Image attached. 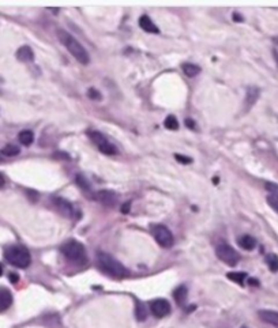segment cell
<instances>
[{
  "label": "cell",
  "instance_id": "obj_1",
  "mask_svg": "<svg viewBox=\"0 0 278 328\" xmlns=\"http://www.w3.org/2000/svg\"><path fill=\"white\" fill-rule=\"evenodd\" d=\"M58 37H59L60 43L66 47L67 51L70 52L71 55L74 56L81 64H87L90 62V56H89L87 51L82 47V44L75 38L74 35H71L68 31L63 30V29H59L58 30Z\"/></svg>",
  "mask_w": 278,
  "mask_h": 328
},
{
  "label": "cell",
  "instance_id": "obj_2",
  "mask_svg": "<svg viewBox=\"0 0 278 328\" xmlns=\"http://www.w3.org/2000/svg\"><path fill=\"white\" fill-rule=\"evenodd\" d=\"M97 264L98 268L110 275V277L125 278L128 275V269L125 268L119 260H116L114 256H110L109 254H105V252H98Z\"/></svg>",
  "mask_w": 278,
  "mask_h": 328
},
{
  "label": "cell",
  "instance_id": "obj_3",
  "mask_svg": "<svg viewBox=\"0 0 278 328\" xmlns=\"http://www.w3.org/2000/svg\"><path fill=\"white\" fill-rule=\"evenodd\" d=\"M4 258L10 264L18 268H28L31 263L29 250L22 245H11L4 250Z\"/></svg>",
  "mask_w": 278,
  "mask_h": 328
},
{
  "label": "cell",
  "instance_id": "obj_4",
  "mask_svg": "<svg viewBox=\"0 0 278 328\" xmlns=\"http://www.w3.org/2000/svg\"><path fill=\"white\" fill-rule=\"evenodd\" d=\"M60 250L64 255V258L68 259L70 262L77 263V264H85L87 262L86 249L79 241L70 240V241L64 242Z\"/></svg>",
  "mask_w": 278,
  "mask_h": 328
},
{
  "label": "cell",
  "instance_id": "obj_5",
  "mask_svg": "<svg viewBox=\"0 0 278 328\" xmlns=\"http://www.w3.org/2000/svg\"><path fill=\"white\" fill-rule=\"evenodd\" d=\"M216 255L221 262L225 263V264H228V266H231V267L236 266L240 260L239 254H237V252H236L231 245L225 244V242H221V244L217 245Z\"/></svg>",
  "mask_w": 278,
  "mask_h": 328
},
{
  "label": "cell",
  "instance_id": "obj_6",
  "mask_svg": "<svg viewBox=\"0 0 278 328\" xmlns=\"http://www.w3.org/2000/svg\"><path fill=\"white\" fill-rule=\"evenodd\" d=\"M152 233H153L154 240L162 248H171L173 245V242H175L172 231L169 230L166 226H164V225H154L152 227Z\"/></svg>",
  "mask_w": 278,
  "mask_h": 328
},
{
  "label": "cell",
  "instance_id": "obj_7",
  "mask_svg": "<svg viewBox=\"0 0 278 328\" xmlns=\"http://www.w3.org/2000/svg\"><path fill=\"white\" fill-rule=\"evenodd\" d=\"M89 137H90L91 141L97 145L98 150H100L102 154H105V156H115V154H118V149H116L115 145H112L102 133L97 132V131H91V132H89Z\"/></svg>",
  "mask_w": 278,
  "mask_h": 328
},
{
  "label": "cell",
  "instance_id": "obj_8",
  "mask_svg": "<svg viewBox=\"0 0 278 328\" xmlns=\"http://www.w3.org/2000/svg\"><path fill=\"white\" fill-rule=\"evenodd\" d=\"M52 203L62 215L67 218H75V207L68 200L63 199V198H52Z\"/></svg>",
  "mask_w": 278,
  "mask_h": 328
},
{
  "label": "cell",
  "instance_id": "obj_9",
  "mask_svg": "<svg viewBox=\"0 0 278 328\" xmlns=\"http://www.w3.org/2000/svg\"><path fill=\"white\" fill-rule=\"evenodd\" d=\"M150 311L156 317H165L171 313V304L164 298H158L150 302Z\"/></svg>",
  "mask_w": 278,
  "mask_h": 328
},
{
  "label": "cell",
  "instance_id": "obj_10",
  "mask_svg": "<svg viewBox=\"0 0 278 328\" xmlns=\"http://www.w3.org/2000/svg\"><path fill=\"white\" fill-rule=\"evenodd\" d=\"M94 200H97L106 207H114L118 203V195L112 191H98L94 194Z\"/></svg>",
  "mask_w": 278,
  "mask_h": 328
},
{
  "label": "cell",
  "instance_id": "obj_11",
  "mask_svg": "<svg viewBox=\"0 0 278 328\" xmlns=\"http://www.w3.org/2000/svg\"><path fill=\"white\" fill-rule=\"evenodd\" d=\"M266 189L269 191L267 203L273 210L278 213V185L274 183H266Z\"/></svg>",
  "mask_w": 278,
  "mask_h": 328
},
{
  "label": "cell",
  "instance_id": "obj_12",
  "mask_svg": "<svg viewBox=\"0 0 278 328\" xmlns=\"http://www.w3.org/2000/svg\"><path fill=\"white\" fill-rule=\"evenodd\" d=\"M261 320L267 323V324L273 325V327L278 328V312L275 311H269V309H265V311H259L258 312Z\"/></svg>",
  "mask_w": 278,
  "mask_h": 328
},
{
  "label": "cell",
  "instance_id": "obj_13",
  "mask_svg": "<svg viewBox=\"0 0 278 328\" xmlns=\"http://www.w3.org/2000/svg\"><path fill=\"white\" fill-rule=\"evenodd\" d=\"M12 304L11 292L6 287H0V312H6Z\"/></svg>",
  "mask_w": 278,
  "mask_h": 328
},
{
  "label": "cell",
  "instance_id": "obj_14",
  "mask_svg": "<svg viewBox=\"0 0 278 328\" xmlns=\"http://www.w3.org/2000/svg\"><path fill=\"white\" fill-rule=\"evenodd\" d=\"M139 26L145 31H147V33H153V34H158L160 33L158 28L154 25L153 21L150 20V16L147 15H142L139 18Z\"/></svg>",
  "mask_w": 278,
  "mask_h": 328
},
{
  "label": "cell",
  "instance_id": "obj_15",
  "mask_svg": "<svg viewBox=\"0 0 278 328\" xmlns=\"http://www.w3.org/2000/svg\"><path fill=\"white\" fill-rule=\"evenodd\" d=\"M16 59L20 62L28 63V62H33L34 60V53L31 51V48L28 47V45H24L21 47L18 51H16Z\"/></svg>",
  "mask_w": 278,
  "mask_h": 328
},
{
  "label": "cell",
  "instance_id": "obj_16",
  "mask_svg": "<svg viewBox=\"0 0 278 328\" xmlns=\"http://www.w3.org/2000/svg\"><path fill=\"white\" fill-rule=\"evenodd\" d=\"M237 242H239V245L246 250H252L255 246H256V241H255L254 237H251V236L248 235H244L242 236V237H239Z\"/></svg>",
  "mask_w": 278,
  "mask_h": 328
},
{
  "label": "cell",
  "instance_id": "obj_17",
  "mask_svg": "<svg viewBox=\"0 0 278 328\" xmlns=\"http://www.w3.org/2000/svg\"><path fill=\"white\" fill-rule=\"evenodd\" d=\"M173 298L179 305H183L187 300V287L186 286H179L175 292H173Z\"/></svg>",
  "mask_w": 278,
  "mask_h": 328
},
{
  "label": "cell",
  "instance_id": "obj_18",
  "mask_svg": "<svg viewBox=\"0 0 278 328\" xmlns=\"http://www.w3.org/2000/svg\"><path fill=\"white\" fill-rule=\"evenodd\" d=\"M259 97V90L256 87H250L247 90V97H246V106L250 109L251 106L254 105Z\"/></svg>",
  "mask_w": 278,
  "mask_h": 328
},
{
  "label": "cell",
  "instance_id": "obj_19",
  "mask_svg": "<svg viewBox=\"0 0 278 328\" xmlns=\"http://www.w3.org/2000/svg\"><path fill=\"white\" fill-rule=\"evenodd\" d=\"M18 139H20V142L22 145L30 146L31 143H33V141H34V133L31 132V131H29V129H25V131L20 132Z\"/></svg>",
  "mask_w": 278,
  "mask_h": 328
},
{
  "label": "cell",
  "instance_id": "obj_20",
  "mask_svg": "<svg viewBox=\"0 0 278 328\" xmlns=\"http://www.w3.org/2000/svg\"><path fill=\"white\" fill-rule=\"evenodd\" d=\"M183 72L187 75L188 78H194V76H196V75L199 74L200 68L198 66H195V64L186 63V64H183Z\"/></svg>",
  "mask_w": 278,
  "mask_h": 328
},
{
  "label": "cell",
  "instance_id": "obj_21",
  "mask_svg": "<svg viewBox=\"0 0 278 328\" xmlns=\"http://www.w3.org/2000/svg\"><path fill=\"white\" fill-rule=\"evenodd\" d=\"M266 264L270 268V271L277 273L278 271V256L275 254H269L266 256Z\"/></svg>",
  "mask_w": 278,
  "mask_h": 328
},
{
  "label": "cell",
  "instance_id": "obj_22",
  "mask_svg": "<svg viewBox=\"0 0 278 328\" xmlns=\"http://www.w3.org/2000/svg\"><path fill=\"white\" fill-rule=\"evenodd\" d=\"M20 147L15 145H6L3 149L0 150V152L3 154V156H7V157H15L20 154Z\"/></svg>",
  "mask_w": 278,
  "mask_h": 328
},
{
  "label": "cell",
  "instance_id": "obj_23",
  "mask_svg": "<svg viewBox=\"0 0 278 328\" xmlns=\"http://www.w3.org/2000/svg\"><path fill=\"white\" fill-rule=\"evenodd\" d=\"M227 277L231 279V281L239 283V285H243L244 279L247 278V274L246 273H229L227 274Z\"/></svg>",
  "mask_w": 278,
  "mask_h": 328
},
{
  "label": "cell",
  "instance_id": "obj_24",
  "mask_svg": "<svg viewBox=\"0 0 278 328\" xmlns=\"http://www.w3.org/2000/svg\"><path fill=\"white\" fill-rule=\"evenodd\" d=\"M164 125H165V128H168V129H172V131H176L177 128H179V121H177V119L175 118V116H168V118L165 119L164 121Z\"/></svg>",
  "mask_w": 278,
  "mask_h": 328
},
{
  "label": "cell",
  "instance_id": "obj_25",
  "mask_svg": "<svg viewBox=\"0 0 278 328\" xmlns=\"http://www.w3.org/2000/svg\"><path fill=\"white\" fill-rule=\"evenodd\" d=\"M147 317V311H146L145 305L142 302H138L137 304V319L139 321H143Z\"/></svg>",
  "mask_w": 278,
  "mask_h": 328
},
{
  "label": "cell",
  "instance_id": "obj_26",
  "mask_svg": "<svg viewBox=\"0 0 278 328\" xmlns=\"http://www.w3.org/2000/svg\"><path fill=\"white\" fill-rule=\"evenodd\" d=\"M77 184H78L79 187L82 188L83 191H90V184H89V181H87L85 177L81 176V175L77 176Z\"/></svg>",
  "mask_w": 278,
  "mask_h": 328
},
{
  "label": "cell",
  "instance_id": "obj_27",
  "mask_svg": "<svg viewBox=\"0 0 278 328\" xmlns=\"http://www.w3.org/2000/svg\"><path fill=\"white\" fill-rule=\"evenodd\" d=\"M87 97L94 100V101H100L102 98V95L100 94V91H98L97 89H93V87H91V89L87 90Z\"/></svg>",
  "mask_w": 278,
  "mask_h": 328
},
{
  "label": "cell",
  "instance_id": "obj_28",
  "mask_svg": "<svg viewBox=\"0 0 278 328\" xmlns=\"http://www.w3.org/2000/svg\"><path fill=\"white\" fill-rule=\"evenodd\" d=\"M175 158H176V161H179L180 164H191V162H192L191 158L181 156V154H175Z\"/></svg>",
  "mask_w": 278,
  "mask_h": 328
},
{
  "label": "cell",
  "instance_id": "obj_29",
  "mask_svg": "<svg viewBox=\"0 0 278 328\" xmlns=\"http://www.w3.org/2000/svg\"><path fill=\"white\" fill-rule=\"evenodd\" d=\"M186 125H187L188 128L195 129V121L191 120V119H187V120H186Z\"/></svg>",
  "mask_w": 278,
  "mask_h": 328
},
{
  "label": "cell",
  "instance_id": "obj_30",
  "mask_svg": "<svg viewBox=\"0 0 278 328\" xmlns=\"http://www.w3.org/2000/svg\"><path fill=\"white\" fill-rule=\"evenodd\" d=\"M18 279H20V277L16 275V274H10V281L12 282V283H16L18 282Z\"/></svg>",
  "mask_w": 278,
  "mask_h": 328
},
{
  "label": "cell",
  "instance_id": "obj_31",
  "mask_svg": "<svg viewBox=\"0 0 278 328\" xmlns=\"http://www.w3.org/2000/svg\"><path fill=\"white\" fill-rule=\"evenodd\" d=\"M122 211L124 213V214H127V213L129 211V204H124V206L122 207Z\"/></svg>",
  "mask_w": 278,
  "mask_h": 328
},
{
  "label": "cell",
  "instance_id": "obj_32",
  "mask_svg": "<svg viewBox=\"0 0 278 328\" xmlns=\"http://www.w3.org/2000/svg\"><path fill=\"white\" fill-rule=\"evenodd\" d=\"M3 185H4V177L3 175L0 173V187H3Z\"/></svg>",
  "mask_w": 278,
  "mask_h": 328
},
{
  "label": "cell",
  "instance_id": "obj_33",
  "mask_svg": "<svg viewBox=\"0 0 278 328\" xmlns=\"http://www.w3.org/2000/svg\"><path fill=\"white\" fill-rule=\"evenodd\" d=\"M250 283L251 285H258V281H255V279H250Z\"/></svg>",
  "mask_w": 278,
  "mask_h": 328
},
{
  "label": "cell",
  "instance_id": "obj_34",
  "mask_svg": "<svg viewBox=\"0 0 278 328\" xmlns=\"http://www.w3.org/2000/svg\"><path fill=\"white\" fill-rule=\"evenodd\" d=\"M274 57H275V62H277V64H278V53L275 51H274Z\"/></svg>",
  "mask_w": 278,
  "mask_h": 328
},
{
  "label": "cell",
  "instance_id": "obj_35",
  "mask_svg": "<svg viewBox=\"0 0 278 328\" xmlns=\"http://www.w3.org/2000/svg\"><path fill=\"white\" fill-rule=\"evenodd\" d=\"M2 274H3V266L0 264V277H2Z\"/></svg>",
  "mask_w": 278,
  "mask_h": 328
},
{
  "label": "cell",
  "instance_id": "obj_36",
  "mask_svg": "<svg viewBox=\"0 0 278 328\" xmlns=\"http://www.w3.org/2000/svg\"><path fill=\"white\" fill-rule=\"evenodd\" d=\"M274 41H275V43H277V44H278V37H275V38H274Z\"/></svg>",
  "mask_w": 278,
  "mask_h": 328
},
{
  "label": "cell",
  "instance_id": "obj_37",
  "mask_svg": "<svg viewBox=\"0 0 278 328\" xmlns=\"http://www.w3.org/2000/svg\"><path fill=\"white\" fill-rule=\"evenodd\" d=\"M0 82H2V79H0Z\"/></svg>",
  "mask_w": 278,
  "mask_h": 328
},
{
  "label": "cell",
  "instance_id": "obj_38",
  "mask_svg": "<svg viewBox=\"0 0 278 328\" xmlns=\"http://www.w3.org/2000/svg\"><path fill=\"white\" fill-rule=\"evenodd\" d=\"M243 328H246V327H243Z\"/></svg>",
  "mask_w": 278,
  "mask_h": 328
}]
</instances>
